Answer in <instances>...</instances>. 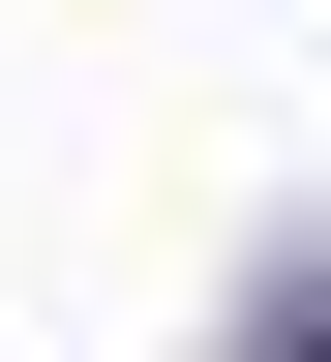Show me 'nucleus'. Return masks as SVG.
Masks as SVG:
<instances>
[{
	"label": "nucleus",
	"instance_id": "nucleus-1",
	"mask_svg": "<svg viewBox=\"0 0 331 362\" xmlns=\"http://www.w3.org/2000/svg\"><path fill=\"white\" fill-rule=\"evenodd\" d=\"M241 362H331V242H301V272H271V302H241Z\"/></svg>",
	"mask_w": 331,
	"mask_h": 362
}]
</instances>
